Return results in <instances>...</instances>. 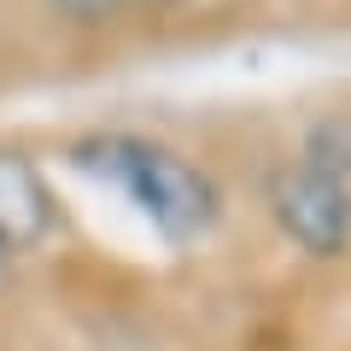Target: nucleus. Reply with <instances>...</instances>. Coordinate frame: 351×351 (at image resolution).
Here are the masks:
<instances>
[{"label": "nucleus", "mask_w": 351, "mask_h": 351, "mask_svg": "<svg viewBox=\"0 0 351 351\" xmlns=\"http://www.w3.org/2000/svg\"><path fill=\"white\" fill-rule=\"evenodd\" d=\"M76 158L94 176H106L112 188H123L158 223V234H170V240H199L217 223V211H223L211 182L188 158H176V152L152 147V141L100 135V141H88V147H76Z\"/></svg>", "instance_id": "1"}, {"label": "nucleus", "mask_w": 351, "mask_h": 351, "mask_svg": "<svg viewBox=\"0 0 351 351\" xmlns=\"http://www.w3.org/2000/svg\"><path fill=\"white\" fill-rule=\"evenodd\" d=\"M12 287V252H0V293Z\"/></svg>", "instance_id": "5"}, {"label": "nucleus", "mask_w": 351, "mask_h": 351, "mask_svg": "<svg viewBox=\"0 0 351 351\" xmlns=\"http://www.w3.org/2000/svg\"><path fill=\"white\" fill-rule=\"evenodd\" d=\"M59 205H53L47 176L24 158L18 147H0V252H29L53 234Z\"/></svg>", "instance_id": "3"}, {"label": "nucleus", "mask_w": 351, "mask_h": 351, "mask_svg": "<svg viewBox=\"0 0 351 351\" xmlns=\"http://www.w3.org/2000/svg\"><path fill=\"white\" fill-rule=\"evenodd\" d=\"M276 223L293 246L334 258L351 240V188L334 164H299L276 182Z\"/></svg>", "instance_id": "2"}, {"label": "nucleus", "mask_w": 351, "mask_h": 351, "mask_svg": "<svg viewBox=\"0 0 351 351\" xmlns=\"http://www.w3.org/2000/svg\"><path fill=\"white\" fill-rule=\"evenodd\" d=\"M47 6H59V12L76 18V24H100V18H112L123 0H47Z\"/></svg>", "instance_id": "4"}]
</instances>
